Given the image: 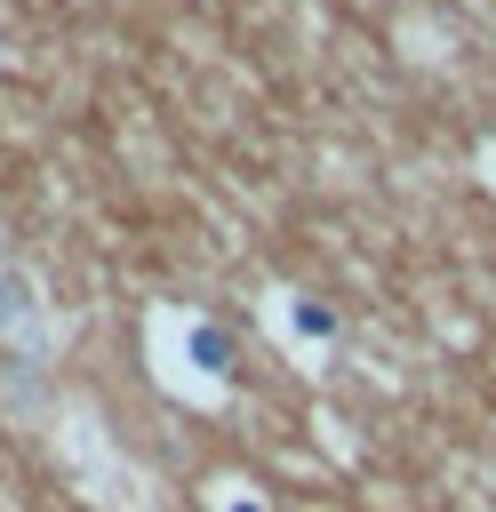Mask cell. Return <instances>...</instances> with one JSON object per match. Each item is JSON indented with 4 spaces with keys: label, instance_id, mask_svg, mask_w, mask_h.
Masks as SVG:
<instances>
[{
    "label": "cell",
    "instance_id": "obj_1",
    "mask_svg": "<svg viewBox=\"0 0 496 512\" xmlns=\"http://www.w3.org/2000/svg\"><path fill=\"white\" fill-rule=\"evenodd\" d=\"M216 512H264V504H256L248 488H216Z\"/></svg>",
    "mask_w": 496,
    "mask_h": 512
}]
</instances>
